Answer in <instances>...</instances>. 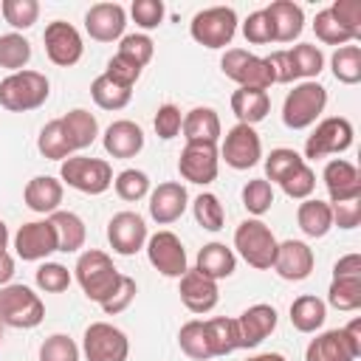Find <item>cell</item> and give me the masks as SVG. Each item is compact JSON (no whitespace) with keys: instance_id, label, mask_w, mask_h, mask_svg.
I'll use <instances>...</instances> for the list:
<instances>
[{"instance_id":"obj_37","label":"cell","mask_w":361,"mask_h":361,"mask_svg":"<svg viewBox=\"0 0 361 361\" xmlns=\"http://www.w3.org/2000/svg\"><path fill=\"white\" fill-rule=\"evenodd\" d=\"M206 330H209V344H212L214 358L240 350V336H237V322L234 319H228V316L206 319Z\"/></svg>"},{"instance_id":"obj_16","label":"cell","mask_w":361,"mask_h":361,"mask_svg":"<svg viewBox=\"0 0 361 361\" xmlns=\"http://www.w3.org/2000/svg\"><path fill=\"white\" fill-rule=\"evenodd\" d=\"M107 240H110L113 251L121 254V257H130V254L141 251L144 243H147V223H144V217L135 214V212L113 214L110 223H107Z\"/></svg>"},{"instance_id":"obj_39","label":"cell","mask_w":361,"mask_h":361,"mask_svg":"<svg viewBox=\"0 0 361 361\" xmlns=\"http://www.w3.org/2000/svg\"><path fill=\"white\" fill-rule=\"evenodd\" d=\"M333 76L341 82V85H358L361 82V48L358 45H341L333 59Z\"/></svg>"},{"instance_id":"obj_50","label":"cell","mask_w":361,"mask_h":361,"mask_svg":"<svg viewBox=\"0 0 361 361\" xmlns=\"http://www.w3.org/2000/svg\"><path fill=\"white\" fill-rule=\"evenodd\" d=\"M279 186H282V192H285L288 197H293V200H307L310 192L316 189V172H313L307 164H302V166L293 169Z\"/></svg>"},{"instance_id":"obj_11","label":"cell","mask_w":361,"mask_h":361,"mask_svg":"<svg viewBox=\"0 0 361 361\" xmlns=\"http://www.w3.org/2000/svg\"><path fill=\"white\" fill-rule=\"evenodd\" d=\"M42 39H45V54H48V59H51L54 65H59V68L76 65V62L82 59V54H85V45H82L79 31H76L71 23H65V20L48 23Z\"/></svg>"},{"instance_id":"obj_21","label":"cell","mask_w":361,"mask_h":361,"mask_svg":"<svg viewBox=\"0 0 361 361\" xmlns=\"http://www.w3.org/2000/svg\"><path fill=\"white\" fill-rule=\"evenodd\" d=\"M358 355H361V347L347 338L344 327L316 336L305 350V361H355Z\"/></svg>"},{"instance_id":"obj_15","label":"cell","mask_w":361,"mask_h":361,"mask_svg":"<svg viewBox=\"0 0 361 361\" xmlns=\"http://www.w3.org/2000/svg\"><path fill=\"white\" fill-rule=\"evenodd\" d=\"M14 248H17V257L25 259V262H37V259H45L48 254L59 251L51 220L23 223L17 228V234H14Z\"/></svg>"},{"instance_id":"obj_9","label":"cell","mask_w":361,"mask_h":361,"mask_svg":"<svg viewBox=\"0 0 361 361\" xmlns=\"http://www.w3.org/2000/svg\"><path fill=\"white\" fill-rule=\"evenodd\" d=\"M350 144H353V124L344 116H330V118L316 124L313 135H307L305 158L316 161L324 155H338V152L350 149Z\"/></svg>"},{"instance_id":"obj_29","label":"cell","mask_w":361,"mask_h":361,"mask_svg":"<svg viewBox=\"0 0 361 361\" xmlns=\"http://www.w3.org/2000/svg\"><path fill=\"white\" fill-rule=\"evenodd\" d=\"M231 110L234 116L240 118V124H248L254 127L257 121H262L271 110V99L265 90H257V87H237L231 93Z\"/></svg>"},{"instance_id":"obj_35","label":"cell","mask_w":361,"mask_h":361,"mask_svg":"<svg viewBox=\"0 0 361 361\" xmlns=\"http://www.w3.org/2000/svg\"><path fill=\"white\" fill-rule=\"evenodd\" d=\"M178 344H180V350H183L189 358H195V361H209V358H214L212 344H209L206 322H200V319H192V322H186V324L180 327Z\"/></svg>"},{"instance_id":"obj_10","label":"cell","mask_w":361,"mask_h":361,"mask_svg":"<svg viewBox=\"0 0 361 361\" xmlns=\"http://www.w3.org/2000/svg\"><path fill=\"white\" fill-rule=\"evenodd\" d=\"M82 350H85L87 361H127L130 341L118 327H113L107 322H93L85 330Z\"/></svg>"},{"instance_id":"obj_31","label":"cell","mask_w":361,"mask_h":361,"mask_svg":"<svg viewBox=\"0 0 361 361\" xmlns=\"http://www.w3.org/2000/svg\"><path fill=\"white\" fill-rule=\"evenodd\" d=\"M296 223L299 228L307 234V237H324L330 228H333V212H330V203L324 200H313L307 197L305 203H299L296 209Z\"/></svg>"},{"instance_id":"obj_60","label":"cell","mask_w":361,"mask_h":361,"mask_svg":"<svg viewBox=\"0 0 361 361\" xmlns=\"http://www.w3.org/2000/svg\"><path fill=\"white\" fill-rule=\"evenodd\" d=\"M344 276H361V254H347L333 265V279Z\"/></svg>"},{"instance_id":"obj_22","label":"cell","mask_w":361,"mask_h":361,"mask_svg":"<svg viewBox=\"0 0 361 361\" xmlns=\"http://www.w3.org/2000/svg\"><path fill=\"white\" fill-rule=\"evenodd\" d=\"M324 186L330 195V203H341V200H355L361 197V175L358 169L344 161V158H333L324 166Z\"/></svg>"},{"instance_id":"obj_59","label":"cell","mask_w":361,"mask_h":361,"mask_svg":"<svg viewBox=\"0 0 361 361\" xmlns=\"http://www.w3.org/2000/svg\"><path fill=\"white\" fill-rule=\"evenodd\" d=\"M265 62H268V68H271L274 85H276V82H279V85H288V82L296 79L293 62H290V54H288V51H274L271 56H265Z\"/></svg>"},{"instance_id":"obj_19","label":"cell","mask_w":361,"mask_h":361,"mask_svg":"<svg viewBox=\"0 0 361 361\" xmlns=\"http://www.w3.org/2000/svg\"><path fill=\"white\" fill-rule=\"evenodd\" d=\"M186 203H189V195H186L183 183H178V180L158 183L149 192V217L158 226H169L186 212Z\"/></svg>"},{"instance_id":"obj_54","label":"cell","mask_w":361,"mask_h":361,"mask_svg":"<svg viewBox=\"0 0 361 361\" xmlns=\"http://www.w3.org/2000/svg\"><path fill=\"white\" fill-rule=\"evenodd\" d=\"M130 14L135 20V25L141 28H158L164 20V3L161 0H133Z\"/></svg>"},{"instance_id":"obj_62","label":"cell","mask_w":361,"mask_h":361,"mask_svg":"<svg viewBox=\"0 0 361 361\" xmlns=\"http://www.w3.org/2000/svg\"><path fill=\"white\" fill-rule=\"evenodd\" d=\"M245 361H285V355H279V353H259V355H251Z\"/></svg>"},{"instance_id":"obj_17","label":"cell","mask_w":361,"mask_h":361,"mask_svg":"<svg viewBox=\"0 0 361 361\" xmlns=\"http://www.w3.org/2000/svg\"><path fill=\"white\" fill-rule=\"evenodd\" d=\"M237 336H240V350H251L262 344L274 330H276V310L271 305H251L243 310L237 319Z\"/></svg>"},{"instance_id":"obj_61","label":"cell","mask_w":361,"mask_h":361,"mask_svg":"<svg viewBox=\"0 0 361 361\" xmlns=\"http://www.w3.org/2000/svg\"><path fill=\"white\" fill-rule=\"evenodd\" d=\"M11 276H14V259H11L8 251H0V288L8 285Z\"/></svg>"},{"instance_id":"obj_8","label":"cell","mask_w":361,"mask_h":361,"mask_svg":"<svg viewBox=\"0 0 361 361\" xmlns=\"http://www.w3.org/2000/svg\"><path fill=\"white\" fill-rule=\"evenodd\" d=\"M220 68L240 87L268 90L274 85V76H271V68H268L265 56H254V54H248L243 48H228L223 54V59H220Z\"/></svg>"},{"instance_id":"obj_18","label":"cell","mask_w":361,"mask_h":361,"mask_svg":"<svg viewBox=\"0 0 361 361\" xmlns=\"http://www.w3.org/2000/svg\"><path fill=\"white\" fill-rule=\"evenodd\" d=\"M313 248L302 240H285L276 245V257H274V271L288 279V282H299L307 279L313 271Z\"/></svg>"},{"instance_id":"obj_7","label":"cell","mask_w":361,"mask_h":361,"mask_svg":"<svg viewBox=\"0 0 361 361\" xmlns=\"http://www.w3.org/2000/svg\"><path fill=\"white\" fill-rule=\"evenodd\" d=\"M189 34L195 42H200L206 48H226L237 34V14L228 6L203 8L192 17Z\"/></svg>"},{"instance_id":"obj_41","label":"cell","mask_w":361,"mask_h":361,"mask_svg":"<svg viewBox=\"0 0 361 361\" xmlns=\"http://www.w3.org/2000/svg\"><path fill=\"white\" fill-rule=\"evenodd\" d=\"M288 54H290V62H293V73H296V79L302 76L305 82H310V79H313V76H319V73H322V68H324V56H322V51H319L316 45L302 42V45L288 48Z\"/></svg>"},{"instance_id":"obj_46","label":"cell","mask_w":361,"mask_h":361,"mask_svg":"<svg viewBox=\"0 0 361 361\" xmlns=\"http://www.w3.org/2000/svg\"><path fill=\"white\" fill-rule=\"evenodd\" d=\"M271 203H274V189H271V183L265 178H254V180H248L243 186V206L251 214H257V217L265 214L271 209Z\"/></svg>"},{"instance_id":"obj_34","label":"cell","mask_w":361,"mask_h":361,"mask_svg":"<svg viewBox=\"0 0 361 361\" xmlns=\"http://www.w3.org/2000/svg\"><path fill=\"white\" fill-rule=\"evenodd\" d=\"M62 124H65V130H68V135H71L73 149L90 147V144L96 141V135H99V121H96V116L87 113V110H82V107L65 113V116H62Z\"/></svg>"},{"instance_id":"obj_33","label":"cell","mask_w":361,"mask_h":361,"mask_svg":"<svg viewBox=\"0 0 361 361\" xmlns=\"http://www.w3.org/2000/svg\"><path fill=\"white\" fill-rule=\"evenodd\" d=\"M37 147H39V152H42L45 158H51V161H65V158H71V155L76 152L73 144H71V135H68V130H65V124H62V118H54V121H48V124L39 130Z\"/></svg>"},{"instance_id":"obj_43","label":"cell","mask_w":361,"mask_h":361,"mask_svg":"<svg viewBox=\"0 0 361 361\" xmlns=\"http://www.w3.org/2000/svg\"><path fill=\"white\" fill-rule=\"evenodd\" d=\"M305 164V158L296 152V149H288V147H279V149H271V155L265 158V175L276 183H282L293 169H299Z\"/></svg>"},{"instance_id":"obj_55","label":"cell","mask_w":361,"mask_h":361,"mask_svg":"<svg viewBox=\"0 0 361 361\" xmlns=\"http://www.w3.org/2000/svg\"><path fill=\"white\" fill-rule=\"evenodd\" d=\"M104 76H110L113 82H118V85H124V87H133V85L138 82V76H141V68H138L133 59L116 54V56H110Z\"/></svg>"},{"instance_id":"obj_44","label":"cell","mask_w":361,"mask_h":361,"mask_svg":"<svg viewBox=\"0 0 361 361\" xmlns=\"http://www.w3.org/2000/svg\"><path fill=\"white\" fill-rule=\"evenodd\" d=\"M113 183H116V195L121 200H130V203H135V200L149 195V178L141 169H124V172L116 175Z\"/></svg>"},{"instance_id":"obj_64","label":"cell","mask_w":361,"mask_h":361,"mask_svg":"<svg viewBox=\"0 0 361 361\" xmlns=\"http://www.w3.org/2000/svg\"><path fill=\"white\" fill-rule=\"evenodd\" d=\"M0 344H3V322H0Z\"/></svg>"},{"instance_id":"obj_38","label":"cell","mask_w":361,"mask_h":361,"mask_svg":"<svg viewBox=\"0 0 361 361\" xmlns=\"http://www.w3.org/2000/svg\"><path fill=\"white\" fill-rule=\"evenodd\" d=\"M31 59V42L23 37V34H3L0 37V68L17 73V71H25Z\"/></svg>"},{"instance_id":"obj_23","label":"cell","mask_w":361,"mask_h":361,"mask_svg":"<svg viewBox=\"0 0 361 361\" xmlns=\"http://www.w3.org/2000/svg\"><path fill=\"white\" fill-rule=\"evenodd\" d=\"M178 293H180V302L186 305V310H192V313H209L220 299L217 282L203 276L197 268H189L180 276V290Z\"/></svg>"},{"instance_id":"obj_51","label":"cell","mask_w":361,"mask_h":361,"mask_svg":"<svg viewBox=\"0 0 361 361\" xmlns=\"http://www.w3.org/2000/svg\"><path fill=\"white\" fill-rule=\"evenodd\" d=\"M118 54L127 56V59H133L138 68H144V65L152 59L155 45H152V39H149L147 34H127V37H121Z\"/></svg>"},{"instance_id":"obj_42","label":"cell","mask_w":361,"mask_h":361,"mask_svg":"<svg viewBox=\"0 0 361 361\" xmlns=\"http://www.w3.org/2000/svg\"><path fill=\"white\" fill-rule=\"evenodd\" d=\"M192 209H195V220H197L200 228H206V231H220L223 228L226 212H223V203L217 200V195H212V192L197 195Z\"/></svg>"},{"instance_id":"obj_36","label":"cell","mask_w":361,"mask_h":361,"mask_svg":"<svg viewBox=\"0 0 361 361\" xmlns=\"http://www.w3.org/2000/svg\"><path fill=\"white\" fill-rule=\"evenodd\" d=\"M90 96H93V102L102 107V110H121V107H127L130 104V99H133V87H124V85H118V82H113L110 76H96L93 79V85H90Z\"/></svg>"},{"instance_id":"obj_25","label":"cell","mask_w":361,"mask_h":361,"mask_svg":"<svg viewBox=\"0 0 361 361\" xmlns=\"http://www.w3.org/2000/svg\"><path fill=\"white\" fill-rule=\"evenodd\" d=\"M265 14L274 25V39L276 42H293L305 28V11L293 0H276L265 8Z\"/></svg>"},{"instance_id":"obj_49","label":"cell","mask_w":361,"mask_h":361,"mask_svg":"<svg viewBox=\"0 0 361 361\" xmlns=\"http://www.w3.org/2000/svg\"><path fill=\"white\" fill-rule=\"evenodd\" d=\"M34 279H37V288L39 290H45V293H62L71 285V271L65 265H59V262H42L37 268V276Z\"/></svg>"},{"instance_id":"obj_32","label":"cell","mask_w":361,"mask_h":361,"mask_svg":"<svg viewBox=\"0 0 361 361\" xmlns=\"http://www.w3.org/2000/svg\"><path fill=\"white\" fill-rule=\"evenodd\" d=\"M327 319V305L313 296V293H305L299 299H293L290 305V324L299 330V333H316Z\"/></svg>"},{"instance_id":"obj_26","label":"cell","mask_w":361,"mask_h":361,"mask_svg":"<svg viewBox=\"0 0 361 361\" xmlns=\"http://www.w3.org/2000/svg\"><path fill=\"white\" fill-rule=\"evenodd\" d=\"M25 206L37 214H54L59 212V203H62V180L51 178V175H37L25 183Z\"/></svg>"},{"instance_id":"obj_63","label":"cell","mask_w":361,"mask_h":361,"mask_svg":"<svg viewBox=\"0 0 361 361\" xmlns=\"http://www.w3.org/2000/svg\"><path fill=\"white\" fill-rule=\"evenodd\" d=\"M6 243H8V228H6V223L0 220V251H6Z\"/></svg>"},{"instance_id":"obj_3","label":"cell","mask_w":361,"mask_h":361,"mask_svg":"<svg viewBox=\"0 0 361 361\" xmlns=\"http://www.w3.org/2000/svg\"><path fill=\"white\" fill-rule=\"evenodd\" d=\"M45 319L42 299L28 285H3L0 288V322L14 330H31Z\"/></svg>"},{"instance_id":"obj_48","label":"cell","mask_w":361,"mask_h":361,"mask_svg":"<svg viewBox=\"0 0 361 361\" xmlns=\"http://www.w3.org/2000/svg\"><path fill=\"white\" fill-rule=\"evenodd\" d=\"M313 31H316V37L324 42V45H347V42H353V37H350V31L344 28V25H338V20L330 14V8H324V11H319L316 14V20H313Z\"/></svg>"},{"instance_id":"obj_2","label":"cell","mask_w":361,"mask_h":361,"mask_svg":"<svg viewBox=\"0 0 361 361\" xmlns=\"http://www.w3.org/2000/svg\"><path fill=\"white\" fill-rule=\"evenodd\" d=\"M51 85L39 71H17L0 82V104L11 113H28L45 104Z\"/></svg>"},{"instance_id":"obj_14","label":"cell","mask_w":361,"mask_h":361,"mask_svg":"<svg viewBox=\"0 0 361 361\" xmlns=\"http://www.w3.org/2000/svg\"><path fill=\"white\" fill-rule=\"evenodd\" d=\"M220 169V152L217 144H186L178 158V172L183 180L206 186L217 178Z\"/></svg>"},{"instance_id":"obj_27","label":"cell","mask_w":361,"mask_h":361,"mask_svg":"<svg viewBox=\"0 0 361 361\" xmlns=\"http://www.w3.org/2000/svg\"><path fill=\"white\" fill-rule=\"evenodd\" d=\"M183 138L186 144H217L220 138V116L212 107H192L183 116Z\"/></svg>"},{"instance_id":"obj_24","label":"cell","mask_w":361,"mask_h":361,"mask_svg":"<svg viewBox=\"0 0 361 361\" xmlns=\"http://www.w3.org/2000/svg\"><path fill=\"white\" fill-rule=\"evenodd\" d=\"M104 149L113 158H133L144 149V130L130 121V118H118L104 130Z\"/></svg>"},{"instance_id":"obj_20","label":"cell","mask_w":361,"mask_h":361,"mask_svg":"<svg viewBox=\"0 0 361 361\" xmlns=\"http://www.w3.org/2000/svg\"><path fill=\"white\" fill-rule=\"evenodd\" d=\"M127 14L118 3H96L85 14V28L96 42H113L124 34Z\"/></svg>"},{"instance_id":"obj_47","label":"cell","mask_w":361,"mask_h":361,"mask_svg":"<svg viewBox=\"0 0 361 361\" xmlns=\"http://www.w3.org/2000/svg\"><path fill=\"white\" fill-rule=\"evenodd\" d=\"M39 361H79V347L71 336L54 333L39 344Z\"/></svg>"},{"instance_id":"obj_45","label":"cell","mask_w":361,"mask_h":361,"mask_svg":"<svg viewBox=\"0 0 361 361\" xmlns=\"http://www.w3.org/2000/svg\"><path fill=\"white\" fill-rule=\"evenodd\" d=\"M0 11L11 28H31L39 17V3L37 0H3Z\"/></svg>"},{"instance_id":"obj_53","label":"cell","mask_w":361,"mask_h":361,"mask_svg":"<svg viewBox=\"0 0 361 361\" xmlns=\"http://www.w3.org/2000/svg\"><path fill=\"white\" fill-rule=\"evenodd\" d=\"M243 37H245L251 45H268V42H274V25H271L265 8L248 14V20L243 23Z\"/></svg>"},{"instance_id":"obj_12","label":"cell","mask_w":361,"mask_h":361,"mask_svg":"<svg viewBox=\"0 0 361 361\" xmlns=\"http://www.w3.org/2000/svg\"><path fill=\"white\" fill-rule=\"evenodd\" d=\"M220 155L223 161L231 166V169H251L259 158H262V141L257 135L254 127L248 124H234L226 138H223V147H220Z\"/></svg>"},{"instance_id":"obj_30","label":"cell","mask_w":361,"mask_h":361,"mask_svg":"<svg viewBox=\"0 0 361 361\" xmlns=\"http://www.w3.org/2000/svg\"><path fill=\"white\" fill-rule=\"evenodd\" d=\"M51 226H54V234H56V248L65 251V254H73L85 245V237H87V228L82 223L79 214L73 212H54L51 217Z\"/></svg>"},{"instance_id":"obj_13","label":"cell","mask_w":361,"mask_h":361,"mask_svg":"<svg viewBox=\"0 0 361 361\" xmlns=\"http://www.w3.org/2000/svg\"><path fill=\"white\" fill-rule=\"evenodd\" d=\"M147 257H149V265L164 274V276H183L189 271L186 265V248L183 243L178 240V234L172 231H158L147 240Z\"/></svg>"},{"instance_id":"obj_4","label":"cell","mask_w":361,"mask_h":361,"mask_svg":"<svg viewBox=\"0 0 361 361\" xmlns=\"http://www.w3.org/2000/svg\"><path fill=\"white\" fill-rule=\"evenodd\" d=\"M276 237L274 231L262 223V220H243L234 231V248L240 251V257L257 268V271H268L274 268V257H276Z\"/></svg>"},{"instance_id":"obj_56","label":"cell","mask_w":361,"mask_h":361,"mask_svg":"<svg viewBox=\"0 0 361 361\" xmlns=\"http://www.w3.org/2000/svg\"><path fill=\"white\" fill-rule=\"evenodd\" d=\"M155 133H158V138H164V141H169V138H175L178 133H180V124H183V116H180V110L175 107V104H161L158 107V113H155Z\"/></svg>"},{"instance_id":"obj_40","label":"cell","mask_w":361,"mask_h":361,"mask_svg":"<svg viewBox=\"0 0 361 361\" xmlns=\"http://www.w3.org/2000/svg\"><path fill=\"white\" fill-rule=\"evenodd\" d=\"M327 302L336 310H358L361 307V276L333 279L327 290Z\"/></svg>"},{"instance_id":"obj_6","label":"cell","mask_w":361,"mask_h":361,"mask_svg":"<svg viewBox=\"0 0 361 361\" xmlns=\"http://www.w3.org/2000/svg\"><path fill=\"white\" fill-rule=\"evenodd\" d=\"M59 178L82 192V195H102L110 189L113 183V166L102 158H82V155H71L62 161L59 166Z\"/></svg>"},{"instance_id":"obj_1","label":"cell","mask_w":361,"mask_h":361,"mask_svg":"<svg viewBox=\"0 0 361 361\" xmlns=\"http://www.w3.org/2000/svg\"><path fill=\"white\" fill-rule=\"evenodd\" d=\"M73 271H76V282L82 285L85 296L96 305H104L121 282V274L116 271L113 259L99 248H87L85 254H79Z\"/></svg>"},{"instance_id":"obj_5","label":"cell","mask_w":361,"mask_h":361,"mask_svg":"<svg viewBox=\"0 0 361 361\" xmlns=\"http://www.w3.org/2000/svg\"><path fill=\"white\" fill-rule=\"evenodd\" d=\"M324 104H327V90L319 82H313V79L310 82H299L285 96L282 121L290 130H305V127H310L324 113Z\"/></svg>"},{"instance_id":"obj_58","label":"cell","mask_w":361,"mask_h":361,"mask_svg":"<svg viewBox=\"0 0 361 361\" xmlns=\"http://www.w3.org/2000/svg\"><path fill=\"white\" fill-rule=\"evenodd\" d=\"M330 212H333V226H338V228H355L361 223V197L333 203Z\"/></svg>"},{"instance_id":"obj_52","label":"cell","mask_w":361,"mask_h":361,"mask_svg":"<svg viewBox=\"0 0 361 361\" xmlns=\"http://www.w3.org/2000/svg\"><path fill=\"white\" fill-rule=\"evenodd\" d=\"M330 14L338 20V25H344L355 39H361V3L358 0H336L330 6Z\"/></svg>"},{"instance_id":"obj_28","label":"cell","mask_w":361,"mask_h":361,"mask_svg":"<svg viewBox=\"0 0 361 361\" xmlns=\"http://www.w3.org/2000/svg\"><path fill=\"white\" fill-rule=\"evenodd\" d=\"M203 276H209V279H226V276H231L234 274V268H237V257H234V251L226 245V243H206L200 251H197V265H195Z\"/></svg>"},{"instance_id":"obj_57","label":"cell","mask_w":361,"mask_h":361,"mask_svg":"<svg viewBox=\"0 0 361 361\" xmlns=\"http://www.w3.org/2000/svg\"><path fill=\"white\" fill-rule=\"evenodd\" d=\"M135 293H138V285H135V279L121 274V282H118L116 293H113V296H110V299L102 305V310H104L107 316H116V313H121V310H127V307H130V302L135 299Z\"/></svg>"}]
</instances>
